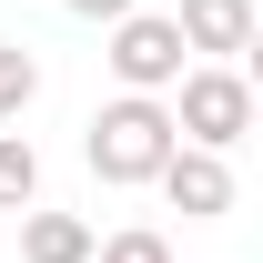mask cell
<instances>
[{
  "instance_id": "6da1fadb",
  "label": "cell",
  "mask_w": 263,
  "mask_h": 263,
  "mask_svg": "<svg viewBox=\"0 0 263 263\" xmlns=\"http://www.w3.org/2000/svg\"><path fill=\"white\" fill-rule=\"evenodd\" d=\"M81 162H91L101 182H122V193H132V182H152V172L172 162V111H162V101H132V91L101 101L91 132H81Z\"/></svg>"
},
{
  "instance_id": "7a4b0ae2",
  "label": "cell",
  "mask_w": 263,
  "mask_h": 263,
  "mask_svg": "<svg viewBox=\"0 0 263 263\" xmlns=\"http://www.w3.org/2000/svg\"><path fill=\"white\" fill-rule=\"evenodd\" d=\"M172 142H193V152H233L243 132H253V81L223 61H193L182 81H172Z\"/></svg>"
},
{
  "instance_id": "3957f363",
  "label": "cell",
  "mask_w": 263,
  "mask_h": 263,
  "mask_svg": "<svg viewBox=\"0 0 263 263\" xmlns=\"http://www.w3.org/2000/svg\"><path fill=\"white\" fill-rule=\"evenodd\" d=\"M111 81H122L132 101H162L182 71H193V51H182V31H172V10H132V21H111Z\"/></svg>"
},
{
  "instance_id": "277c9868",
  "label": "cell",
  "mask_w": 263,
  "mask_h": 263,
  "mask_svg": "<svg viewBox=\"0 0 263 263\" xmlns=\"http://www.w3.org/2000/svg\"><path fill=\"white\" fill-rule=\"evenodd\" d=\"M152 182H162V193H172V213H193V223H223V213H233V162H223V152L172 142V162L152 172Z\"/></svg>"
},
{
  "instance_id": "5b68a950",
  "label": "cell",
  "mask_w": 263,
  "mask_h": 263,
  "mask_svg": "<svg viewBox=\"0 0 263 263\" xmlns=\"http://www.w3.org/2000/svg\"><path fill=\"white\" fill-rule=\"evenodd\" d=\"M172 31H182V51L243 71V51H253V0H182V10H172Z\"/></svg>"
},
{
  "instance_id": "8992f818",
  "label": "cell",
  "mask_w": 263,
  "mask_h": 263,
  "mask_svg": "<svg viewBox=\"0 0 263 263\" xmlns=\"http://www.w3.org/2000/svg\"><path fill=\"white\" fill-rule=\"evenodd\" d=\"M91 243L101 233L81 223V213H41V202L21 213V263H91Z\"/></svg>"
},
{
  "instance_id": "52a82bcc",
  "label": "cell",
  "mask_w": 263,
  "mask_h": 263,
  "mask_svg": "<svg viewBox=\"0 0 263 263\" xmlns=\"http://www.w3.org/2000/svg\"><path fill=\"white\" fill-rule=\"evenodd\" d=\"M41 202V152L21 132H0V213H31Z\"/></svg>"
},
{
  "instance_id": "ba28073f",
  "label": "cell",
  "mask_w": 263,
  "mask_h": 263,
  "mask_svg": "<svg viewBox=\"0 0 263 263\" xmlns=\"http://www.w3.org/2000/svg\"><path fill=\"white\" fill-rule=\"evenodd\" d=\"M31 101H41V61H31V51H21V41H0V132L21 122Z\"/></svg>"
},
{
  "instance_id": "9c48e42d",
  "label": "cell",
  "mask_w": 263,
  "mask_h": 263,
  "mask_svg": "<svg viewBox=\"0 0 263 263\" xmlns=\"http://www.w3.org/2000/svg\"><path fill=\"white\" fill-rule=\"evenodd\" d=\"M91 263H172V243H162L152 223H132V233H101V243H91Z\"/></svg>"
},
{
  "instance_id": "30bf717a",
  "label": "cell",
  "mask_w": 263,
  "mask_h": 263,
  "mask_svg": "<svg viewBox=\"0 0 263 263\" xmlns=\"http://www.w3.org/2000/svg\"><path fill=\"white\" fill-rule=\"evenodd\" d=\"M71 21H101V31H111V21H132V10H142V0H61Z\"/></svg>"
}]
</instances>
